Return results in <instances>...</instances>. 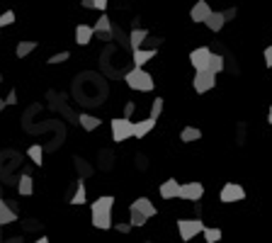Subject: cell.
Listing matches in <instances>:
<instances>
[{
  "label": "cell",
  "instance_id": "9a60e30c",
  "mask_svg": "<svg viewBox=\"0 0 272 243\" xmlns=\"http://www.w3.org/2000/svg\"><path fill=\"white\" fill-rule=\"evenodd\" d=\"M156 122H158V120H153V117H146V120L136 122V124H134V136H136V139H143L146 134H151V131L156 129Z\"/></svg>",
  "mask_w": 272,
  "mask_h": 243
},
{
  "label": "cell",
  "instance_id": "e575fe53",
  "mask_svg": "<svg viewBox=\"0 0 272 243\" xmlns=\"http://www.w3.org/2000/svg\"><path fill=\"white\" fill-rule=\"evenodd\" d=\"M92 2H95V10L105 12V10H107V2H110V0H92Z\"/></svg>",
  "mask_w": 272,
  "mask_h": 243
},
{
  "label": "cell",
  "instance_id": "1f68e13d",
  "mask_svg": "<svg viewBox=\"0 0 272 243\" xmlns=\"http://www.w3.org/2000/svg\"><path fill=\"white\" fill-rule=\"evenodd\" d=\"M263 59H265V66L268 68H272V44L265 49V54H263Z\"/></svg>",
  "mask_w": 272,
  "mask_h": 243
},
{
  "label": "cell",
  "instance_id": "603a6c76",
  "mask_svg": "<svg viewBox=\"0 0 272 243\" xmlns=\"http://www.w3.org/2000/svg\"><path fill=\"white\" fill-rule=\"evenodd\" d=\"M34 49H37V42H20V44L15 47V54H17V59H24V56H29Z\"/></svg>",
  "mask_w": 272,
  "mask_h": 243
},
{
  "label": "cell",
  "instance_id": "f546056e",
  "mask_svg": "<svg viewBox=\"0 0 272 243\" xmlns=\"http://www.w3.org/2000/svg\"><path fill=\"white\" fill-rule=\"evenodd\" d=\"M15 22V12L12 10H5L2 15H0V27H7V24H12Z\"/></svg>",
  "mask_w": 272,
  "mask_h": 243
},
{
  "label": "cell",
  "instance_id": "7a4b0ae2",
  "mask_svg": "<svg viewBox=\"0 0 272 243\" xmlns=\"http://www.w3.org/2000/svg\"><path fill=\"white\" fill-rule=\"evenodd\" d=\"M124 80H127V85L132 90H138V93H151L156 88L153 85V75L148 71H143V66H134L132 71H127Z\"/></svg>",
  "mask_w": 272,
  "mask_h": 243
},
{
  "label": "cell",
  "instance_id": "ffe728a7",
  "mask_svg": "<svg viewBox=\"0 0 272 243\" xmlns=\"http://www.w3.org/2000/svg\"><path fill=\"white\" fill-rule=\"evenodd\" d=\"M88 202V192H85V182L78 180V187H75V192H73V197H70V204H75V207H80V204H85Z\"/></svg>",
  "mask_w": 272,
  "mask_h": 243
},
{
  "label": "cell",
  "instance_id": "83f0119b",
  "mask_svg": "<svg viewBox=\"0 0 272 243\" xmlns=\"http://www.w3.org/2000/svg\"><path fill=\"white\" fill-rule=\"evenodd\" d=\"M163 105H165V100H163V97H156V100L151 102V115H148V117L158 120V117H160V112H163Z\"/></svg>",
  "mask_w": 272,
  "mask_h": 243
},
{
  "label": "cell",
  "instance_id": "60d3db41",
  "mask_svg": "<svg viewBox=\"0 0 272 243\" xmlns=\"http://www.w3.org/2000/svg\"><path fill=\"white\" fill-rule=\"evenodd\" d=\"M0 85H2V75H0Z\"/></svg>",
  "mask_w": 272,
  "mask_h": 243
},
{
  "label": "cell",
  "instance_id": "e0dca14e",
  "mask_svg": "<svg viewBox=\"0 0 272 243\" xmlns=\"http://www.w3.org/2000/svg\"><path fill=\"white\" fill-rule=\"evenodd\" d=\"M156 51H158V49H153V47H151V49H143V47H141V49H134V66H146L148 61L156 56Z\"/></svg>",
  "mask_w": 272,
  "mask_h": 243
},
{
  "label": "cell",
  "instance_id": "4dcf8cb0",
  "mask_svg": "<svg viewBox=\"0 0 272 243\" xmlns=\"http://www.w3.org/2000/svg\"><path fill=\"white\" fill-rule=\"evenodd\" d=\"M114 226H117L119 234H129V231H132V224H129V221H127V224H124V221H117Z\"/></svg>",
  "mask_w": 272,
  "mask_h": 243
},
{
  "label": "cell",
  "instance_id": "44dd1931",
  "mask_svg": "<svg viewBox=\"0 0 272 243\" xmlns=\"http://www.w3.org/2000/svg\"><path fill=\"white\" fill-rule=\"evenodd\" d=\"M206 68H209V71H214V73L219 75V73L226 68V59H224L221 54H214V51H211V59H209V66H206Z\"/></svg>",
  "mask_w": 272,
  "mask_h": 243
},
{
  "label": "cell",
  "instance_id": "2e32d148",
  "mask_svg": "<svg viewBox=\"0 0 272 243\" xmlns=\"http://www.w3.org/2000/svg\"><path fill=\"white\" fill-rule=\"evenodd\" d=\"M132 204H134V207H136V209H138V212H143V214H146L148 219L158 214V209H156V204H153V202H151L148 197H138V199H136V202H132Z\"/></svg>",
  "mask_w": 272,
  "mask_h": 243
},
{
  "label": "cell",
  "instance_id": "8fae6325",
  "mask_svg": "<svg viewBox=\"0 0 272 243\" xmlns=\"http://www.w3.org/2000/svg\"><path fill=\"white\" fill-rule=\"evenodd\" d=\"M92 37H95V29L90 24H78L75 27V42H78V47H88L92 42Z\"/></svg>",
  "mask_w": 272,
  "mask_h": 243
},
{
  "label": "cell",
  "instance_id": "8992f818",
  "mask_svg": "<svg viewBox=\"0 0 272 243\" xmlns=\"http://www.w3.org/2000/svg\"><path fill=\"white\" fill-rule=\"evenodd\" d=\"M219 199H221L224 204L243 202V199H246V190H243V185H238V182H226V185L221 187V192H219Z\"/></svg>",
  "mask_w": 272,
  "mask_h": 243
},
{
  "label": "cell",
  "instance_id": "f35d334b",
  "mask_svg": "<svg viewBox=\"0 0 272 243\" xmlns=\"http://www.w3.org/2000/svg\"><path fill=\"white\" fill-rule=\"evenodd\" d=\"M268 124L272 126V107H270V112H268Z\"/></svg>",
  "mask_w": 272,
  "mask_h": 243
},
{
  "label": "cell",
  "instance_id": "cb8c5ba5",
  "mask_svg": "<svg viewBox=\"0 0 272 243\" xmlns=\"http://www.w3.org/2000/svg\"><path fill=\"white\" fill-rule=\"evenodd\" d=\"M27 156L32 158V163H34V166H42V163H44V148H42L39 144H32V146H29V151H27Z\"/></svg>",
  "mask_w": 272,
  "mask_h": 243
},
{
  "label": "cell",
  "instance_id": "52a82bcc",
  "mask_svg": "<svg viewBox=\"0 0 272 243\" xmlns=\"http://www.w3.org/2000/svg\"><path fill=\"white\" fill-rule=\"evenodd\" d=\"M202 197H204V185L202 182H180L178 199H185V202H200Z\"/></svg>",
  "mask_w": 272,
  "mask_h": 243
},
{
  "label": "cell",
  "instance_id": "5b68a950",
  "mask_svg": "<svg viewBox=\"0 0 272 243\" xmlns=\"http://www.w3.org/2000/svg\"><path fill=\"white\" fill-rule=\"evenodd\" d=\"M178 231H180V239H182V241H192L197 234L204 231V221L200 217H195V219H180V221H178Z\"/></svg>",
  "mask_w": 272,
  "mask_h": 243
},
{
  "label": "cell",
  "instance_id": "8d00e7d4",
  "mask_svg": "<svg viewBox=\"0 0 272 243\" xmlns=\"http://www.w3.org/2000/svg\"><path fill=\"white\" fill-rule=\"evenodd\" d=\"M80 7H85V10H95V2H92V0H80Z\"/></svg>",
  "mask_w": 272,
  "mask_h": 243
},
{
  "label": "cell",
  "instance_id": "4316f807",
  "mask_svg": "<svg viewBox=\"0 0 272 243\" xmlns=\"http://www.w3.org/2000/svg\"><path fill=\"white\" fill-rule=\"evenodd\" d=\"M92 29L95 32H112V20L107 15H100V20L92 24Z\"/></svg>",
  "mask_w": 272,
  "mask_h": 243
},
{
  "label": "cell",
  "instance_id": "6da1fadb",
  "mask_svg": "<svg viewBox=\"0 0 272 243\" xmlns=\"http://www.w3.org/2000/svg\"><path fill=\"white\" fill-rule=\"evenodd\" d=\"M112 207H114V197L102 194L90 204V217H92V226L95 229H112Z\"/></svg>",
  "mask_w": 272,
  "mask_h": 243
},
{
  "label": "cell",
  "instance_id": "ba28073f",
  "mask_svg": "<svg viewBox=\"0 0 272 243\" xmlns=\"http://www.w3.org/2000/svg\"><path fill=\"white\" fill-rule=\"evenodd\" d=\"M209 59H211V49H209V47H200V49L190 51V63H192L195 71L206 68V66H209Z\"/></svg>",
  "mask_w": 272,
  "mask_h": 243
},
{
  "label": "cell",
  "instance_id": "3957f363",
  "mask_svg": "<svg viewBox=\"0 0 272 243\" xmlns=\"http://www.w3.org/2000/svg\"><path fill=\"white\" fill-rule=\"evenodd\" d=\"M192 88L197 95H204L209 90L216 88V73L209 71V68H202V71H195V80H192Z\"/></svg>",
  "mask_w": 272,
  "mask_h": 243
},
{
  "label": "cell",
  "instance_id": "30bf717a",
  "mask_svg": "<svg viewBox=\"0 0 272 243\" xmlns=\"http://www.w3.org/2000/svg\"><path fill=\"white\" fill-rule=\"evenodd\" d=\"M209 12H211V7H209V2L206 0H197L195 5H192V10H190V17H192V22H202L209 17Z\"/></svg>",
  "mask_w": 272,
  "mask_h": 243
},
{
  "label": "cell",
  "instance_id": "ab89813d",
  "mask_svg": "<svg viewBox=\"0 0 272 243\" xmlns=\"http://www.w3.org/2000/svg\"><path fill=\"white\" fill-rule=\"evenodd\" d=\"M0 241H2V224H0Z\"/></svg>",
  "mask_w": 272,
  "mask_h": 243
},
{
  "label": "cell",
  "instance_id": "5bb4252c",
  "mask_svg": "<svg viewBox=\"0 0 272 243\" xmlns=\"http://www.w3.org/2000/svg\"><path fill=\"white\" fill-rule=\"evenodd\" d=\"M204 24H206L211 32H221V29H224V24H226V17H224V12L211 10V12H209V17L204 20Z\"/></svg>",
  "mask_w": 272,
  "mask_h": 243
},
{
  "label": "cell",
  "instance_id": "7402d4cb",
  "mask_svg": "<svg viewBox=\"0 0 272 243\" xmlns=\"http://www.w3.org/2000/svg\"><path fill=\"white\" fill-rule=\"evenodd\" d=\"M146 221H148V217H146L143 212H138L134 204H132V207H129V224H132V226H143Z\"/></svg>",
  "mask_w": 272,
  "mask_h": 243
},
{
  "label": "cell",
  "instance_id": "277c9868",
  "mask_svg": "<svg viewBox=\"0 0 272 243\" xmlns=\"http://www.w3.org/2000/svg\"><path fill=\"white\" fill-rule=\"evenodd\" d=\"M132 136H134V122L129 117H114L112 120V139H114V144H122V141H127Z\"/></svg>",
  "mask_w": 272,
  "mask_h": 243
},
{
  "label": "cell",
  "instance_id": "484cf974",
  "mask_svg": "<svg viewBox=\"0 0 272 243\" xmlns=\"http://www.w3.org/2000/svg\"><path fill=\"white\" fill-rule=\"evenodd\" d=\"M202 236H204V241H206V243H219L224 234H221V229H211V226H204Z\"/></svg>",
  "mask_w": 272,
  "mask_h": 243
},
{
  "label": "cell",
  "instance_id": "836d02e7",
  "mask_svg": "<svg viewBox=\"0 0 272 243\" xmlns=\"http://www.w3.org/2000/svg\"><path fill=\"white\" fill-rule=\"evenodd\" d=\"M5 102H7V105H17V93H15V90H10V93H7V97H5Z\"/></svg>",
  "mask_w": 272,
  "mask_h": 243
},
{
  "label": "cell",
  "instance_id": "f1b7e54d",
  "mask_svg": "<svg viewBox=\"0 0 272 243\" xmlns=\"http://www.w3.org/2000/svg\"><path fill=\"white\" fill-rule=\"evenodd\" d=\"M70 59V54L68 51H59V54H54V56H49V66H56V63H64V61H68Z\"/></svg>",
  "mask_w": 272,
  "mask_h": 243
},
{
  "label": "cell",
  "instance_id": "d4e9b609",
  "mask_svg": "<svg viewBox=\"0 0 272 243\" xmlns=\"http://www.w3.org/2000/svg\"><path fill=\"white\" fill-rule=\"evenodd\" d=\"M78 122H80V126H83L85 131H95V129L100 126V120H97V117H92V115H80Z\"/></svg>",
  "mask_w": 272,
  "mask_h": 243
},
{
  "label": "cell",
  "instance_id": "d6a6232c",
  "mask_svg": "<svg viewBox=\"0 0 272 243\" xmlns=\"http://www.w3.org/2000/svg\"><path fill=\"white\" fill-rule=\"evenodd\" d=\"M236 15H238V10H236V7H228V10H224V17H226V22H228V20H233Z\"/></svg>",
  "mask_w": 272,
  "mask_h": 243
},
{
  "label": "cell",
  "instance_id": "4fadbf2b",
  "mask_svg": "<svg viewBox=\"0 0 272 243\" xmlns=\"http://www.w3.org/2000/svg\"><path fill=\"white\" fill-rule=\"evenodd\" d=\"M146 37H148V29L134 24V29H132V34H129V49H132V51H134V49H141L143 42H146Z\"/></svg>",
  "mask_w": 272,
  "mask_h": 243
},
{
  "label": "cell",
  "instance_id": "ac0fdd59",
  "mask_svg": "<svg viewBox=\"0 0 272 243\" xmlns=\"http://www.w3.org/2000/svg\"><path fill=\"white\" fill-rule=\"evenodd\" d=\"M17 192H20L22 197H29V194L34 192V180H32V175H29V173H22L20 185H17Z\"/></svg>",
  "mask_w": 272,
  "mask_h": 243
},
{
  "label": "cell",
  "instance_id": "7c38bea8",
  "mask_svg": "<svg viewBox=\"0 0 272 243\" xmlns=\"http://www.w3.org/2000/svg\"><path fill=\"white\" fill-rule=\"evenodd\" d=\"M178 192H180V182L175 178H168L165 182H160V197L163 199H175Z\"/></svg>",
  "mask_w": 272,
  "mask_h": 243
},
{
  "label": "cell",
  "instance_id": "9c48e42d",
  "mask_svg": "<svg viewBox=\"0 0 272 243\" xmlns=\"http://www.w3.org/2000/svg\"><path fill=\"white\" fill-rule=\"evenodd\" d=\"M15 221H17V207L12 202L0 199V224L5 226V224H15Z\"/></svg>",
  "mask_w": 272,
  "mask_h": 243
},
{
  "label": "cell",
  "instance_id": "d6986e66",
  "mask_svg": "<svg viewBox=\"0 0 272 243\" xmlns=\"http://www.w3.org/2000/svg\"><path fill=\"white\" fill-rule=\"evenodd\" d=\"M180 139H182L185 144L200 141V139H202V129H197V126H185V129L180 131Z\"/></svg>",
  "mask_w": 272,
  "mask_h": 243
},
{
  "label": "cell",
  "instance_id": "74e56055",
  "mask_svg": "<svg viewBox=\"0 0 272 243\" xmlns=\"http://www.w3.org/2000/svg\"><path fill=\"white\" fill-rule=\"evenodd\" d=\"M5 107H7V102H5V100H2V97H0V112H2V110H5Z\"/></svg>",
  "mask_w": 272,
  "mask_h": 243
},
{
  "label": "cell",
  "instance_id": "d590c367",
  "mask_svg": "<svg viewBox=\"0 0 272 243\" xmlns=\"http://www.w3.org/2000/svg\"><path fill=\"white\" fill-rule=\"evenodd\" d=\"M132 115H134V102H127V105H124V117L132 120Z\"/></svg>",
  "mask_w": 272,
  "mask_h": 243
}]
</instances>
